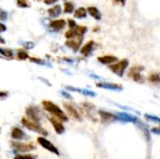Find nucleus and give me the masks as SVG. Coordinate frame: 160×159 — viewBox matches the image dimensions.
<instances>
[{
	"label": "nucleus",
	"instance_id": "f257e3e1",
	"mask_svg": "<svg viewBox=\"0 0 160 159\" xmlns=\"http://www.w3.org/2000/svg\"><path fill=\"white\" fill-rule=\"evenodd\" d=\"M42 106L45 109V111L50 112L52 115H53L57 119L61 120L62 122H68V118L66 115V113L53 102L49 101V100H43L42 101Z\"/></svg>",
	"mask_w": 160,
	"mask_h": 159
},
{
	"label": "nucleus",
	"instance_id": "f03ea898",
	"mask_svg": "<svg viewBox=\"0 0 160 159\" xmlns=\"http://www.w3.org/2000/svg\"><path fill=\"white\" fill-rule=\"evenodd\" d=\"M22 124L23 127H25L29 130H32L34 132L42 134L43 136H47L48 135L47 131L44 128H42V127L39 125V123L34 122V121H32L30 119H27V118L23 117V118H22Z\"/></svg>",
	"mask_w": 160,
	"mask_h": 159
},
{
	"label": "nucleus",
	"instance_id": "7ed1b4c3",
	"mask_svg": "<svg viewBox=\"0 0 160 159\" xmlns=\"http://www.w3.org/2000/svg\"><path fill=\"white\" fill-rule=\"evenodd\" d=\"M128 61L127 59H124V60L118 61L116 63H113L112 65L110 66L109 68H110L111 71H112L113 73H115L117 76L123 77L126 69L128 68Z\"/></svg>",
	"mask_w": 160,
	"mask_h": 159
},
{
	"label": "nucleus",
	"instance_id": "20e7f679",
	"mask_svg": "<svg viewBox=\"0 0 160 159\" xmlns=\"http://www.w3.org/2000/svg\"><path fill=\"white\" fill-rule=\"evenodd\" d=\"M37 141H38V142L39 143V145H41L44 149L48 150L49 152H51V153H52V154H54V155H56V156H60V153H59L58 149H57L52 142H50L48 140H46L45 138H43V137H38Z\"/></svg>",
	"mask_w": 160,
	"mask_h": 159
},
{
	"label": "nucleus",
	"instance_id": "39448f33",
	"mask_svg": "<svg viewBox=\"0 0 160 159\" xmlns=\"http://www.w3.org/2000/svg\"><path fill=\"white\" fill-rule=\"evenodd\" d=\"M11 146L18 152L21 153H25V152H31L33 150L36 149L35 145L31 142V143H22V142H11Z\"/></svg>",
	"mask_w": 160,
	"mask_h": 159
},
{
	"label": "nucleus",
	"instance_id": "423d86ee",
	"mask_svg": "<svg viewBox=\"0 0 160 159\" xmlns=\"http://www.w3.org/2000/svg\"><path fill=\"white\" fill-rule=\"evenodd\" d=\"M143 70L142 67H133L130 68V70L128 71V76L135 82H143V78L141 74V71Z\"/></svg>",
	"mask_w": 160,
	"mask_h": 159
},
{
	"label": "nucleus",
	"instance_id": "0eeeda50",
	"mask_svg": "<svg viewBox=\"0 0 160 159\" xmlns=\"http://www.w3.org/2000/svg\"><path fill=\"white\" fill-rule=\"evenodd\" d=\"M82 36H77L75 37H72L70 39H68L66 41V45L68 47H69L70 49H72L74 52H77L82 42Z\"/></svg>",
	"mask_w": 160,
	"mask_h": 159
},
{
	"label": "nucleus",
	"instance_id": "6e6552de",
	"mask_svg": "<svg viewBox=\"0 0 160 159\" xmlns=\"http://www.w3.org/2000/svg\"><path fill=\"white\" fill-rule=\"evenodd\" d=\"M25 113L27 115V117L34 121V122H37V123H39L40 121V116H39V112H38V109H37L36 107H28L25 111Z\"/></svg>",
	"mask_w": 160,
	"mask_h": 159
},
{
	"label": "nucleus",
	"instance_id": "1a4fd4ad",
	"mask_svg": "<svg viewBox=\"0 0 160 159\" xmlns=\"http://www.w3.org/2000/svg\"><path fill=\"white\" fill-rule=\"evenodd\" d=\"M64 107L67 111V112L68 113V115L70 117H72L73 119L77 120V121H82V116L80 114V112L70 104H68V103H64Z\"/></svg>",
	"mask_w": 160,
	"mask_h": 159
},
{
	"label": "nucleus",
	"instance_id": "9d476101",
	"mask_svg": "<svg viewBox=\"0 0 160 159\" xmlns=\"http://www.w3.org/2000/svg\"><path fill=\"white\" fill-rule=\"evenodd\" d=\"M49 120L52 123V125L57 134H63L65 132V127L60 122L61 120L57 119L56 117H51V118H49Z\"/></svg>",
	"mask_w": 160,
	"mask_h": 159
},
{
	"label": "nucleus",
	"instance_id": "9b49d317",
	"mask_svg": "<svg viewBox=\"0 0 160 159\" xmlns=\"http://www.w3.org/2000/svg\"><path fill=\"white\" fill-rule=\"evenodd\" d=\"M97 86L99 87V88L112 90V91L123 90V86L122 85H119V84H116V83H112V82H98V83H97Z\"/></svg>",
	"mask_w": 160,
	"mask_h": 159
},
{
	"label": "nucleus",
	"instance_id": "f8f14e48",
	"mask_svg": "<svg viewBox=\"0 0 160 159\" xmlns=\"http://www.w3.org/2000/svg\"><path fill=\"white\" fill-rule=\"evenodd\" d=\"M117 120H120L122 122H128V123H136L138 121V119L128 113L126 112H119L117 113Z\"/></svg>",
	"mask_w": 160,
	"mask_h": 159
},
{
	"label": "nucleus",
	"instance_id": "ddd939ff",
	"mask_svg": "<svg viewBox=\"0 0 160 159\" xmlns=\"http://www.w3.org/2000/svg\"><path fill=\"white\" fill-rule=\"evenodd\" d=\"M98 114H99V116L101 118V121L103 123H108V122H111V121H113V120H116L117 119V116L116 115H113L112 113L108 112L99 111L98 112Z\"/></svg>",
	"mask_w": 160,
	"mask_h": 159
},
{
	"label": "nucleus",
	"instance_id": "4468645a",
	"mask_svg": "<svg viewBox=\"0 0 160 159\" xmlns=\"http://www.w3.org/2000/svg\"><path fill=\"white\" fill-rule=\"evenodd\" d=\"M82 107L84 109V111L86 112V113L90 116V118L96 122V119H95V111H96V108L93 104L89 103V102H84L82 104Z\"/></svg>",
	"mask_w": 160,
	"mask_h": 159
},
{
	"label": "nucleus",
	"instance_id": "2eb2a0df",
	"mask_svg": "<svg viewBox=\"0 0 160 159\" xmlns=\"http://www.w3.org/2000/svg\"><path fill=\"white\" fill-rule=\"evenodd\" d=\"M95 42L93 41V40H90V41H88L84 46H82V48L81 49V53L82 54V55H84V56H87V55H89L91 52H92V51L94 50V48H95Z\"/></svg>",
	"mask_w": 160,
	"mask_h": 159
},
{
	"label": "nucleus",
	"instance_id": "dca6fc26",
	"mask_svg": "<svg viewBox=\"0 0 160 159\" xmlns=\"http://www.w3.org/2000/svg\"><path fill=\"white\" fill-rule=\"evenodd\" d=\"M98 60L105 65H109V64H113L118 62V58L116 56L113 55H103V56H99L98 58Z\"/></svg>",
	"mask_w": 160,
	"mask_h": 159
},
{
	"label": "nucleus",
	"instance_id": "f3484780",
	"mask_svg": "<svg viewBox=\"0 0 160 159\" xmlns=\"http://www.w3.org/2000/svg\"><path fill=\"white\" fill-rule=\"evenodd\" d=\"M66 26V21L65 20H54L50 22V27L55 31H59L63 29Z\"/></svg>",
	"mask_w": 160,
	"mask_h": 159
},
{
	"label": "nucleus",
	"instance_id": "a211bd4d",
	"mask_svg": "<svg viewBox=\"0 0 160 159\" xmlns=\"http://www.w3.org/2000/svg\"><path fill=\"white\" fill-rule=\"evenodd\" d=\"M11 137L13 140H22L25 137V133L19 127H13L11 130Z\"/></svg>",
	"mask_w": 160,
	"mask_h": 159
},
{
	"label": "nucleus",
	"instance_id": "6ab92c4d",
	"mask_svg": "<svg viewBox=\"0 0 160 159\" xmlns=\"http://www.w3.org/2000/svg\"><path fill=\"white\" fill-rule=\"evenodd\" d=\"M67 90L69 91H73V92H78L80 94H82L84 96H88V97H96V94L92 91H88V90H84V89H80V88H76V87H72V86H67L66 87Z\"/></svg>",
	"mask_w": 160,
	"mask_h": 159
},
{
	"label": "nucleus",
	"instance_id": "aec40b11",
	"mask_svg": "<svg viewBox=\"0 0 160 159\" xmlns=\"http://www.w3.org/2000/svg\"><path fill=\"white\" fill-rule=\"evenodd\" d=\"M48 14L49 16H51L52 18H56L61 14V6L60 5H56L51 8L48 9Z\"/></svg>",
	"mask_w": 160,
	"mask_h": 159
},
{
	"label": "nucleus",
	"instance_id": "412c9836",
	"mask_svg": "<svg viewBox=\"0 0 160 159\" xmlns=\"http://www.w3.org/2000/svg\"><path fill=\"white\" fill-rule=\"evenodd\" d=\"M87 11L90 14V16H92L94 19H96V20H100L101 19V13L96 7H89L87 8Z\"/></svg>",
	"mask_w": 160,
	"mask_h": 159
},
{
	"label": "nucleus",
	"instance_id": "4be33fe9",
	"mask_svg": "<svg viewBox=\"0 0 160 159\" xmlns=\"http://www.w3.org/2000/svg\"><path fill=\"white\" fill-rule=\"evenodd\" d=\"M87 15V11L84 7H79L75 10L74 12V16L75 18H78V19H82V18H85Z\"/></svg>",
	"mask_w": 160,
	"mask_h": 159
},
{
	"label": "nucleus",
	"instance_id": "5701e85b",
	"mask_svg": "<svg viewBox=\"0 0 160 159\" xmlns=\"http://www.w3.org/2000/svg\"><path fill=\"white\" fill-rule=\"evenodd\" d=\"M75 32L76 36H83L86 31H87V27L86 26H82V25H77L76 27L72 28Z\"/></svg>",
	"mask_w": 160,
	"mask_h": 159
},
{
	"label": "nucleus",
	"instance_id": "b1692460",
	"mask_svg": "<svg viewBox=\"0 0 160 159\" xmlns=\"http://www.w3.org/2000/svg\"><path fill=\"white\" fill-rule=\"evenodd\" d=\"M74 10V5L71 2H66L64 5V11L66 13H71Z\"/></svg>",
	"mask_w": 160,
	"mask_h": 159
},
{
	"label": "nucleus",
	"instance_id": "393cba45",
	"mask_svg": "<svg viewBox=\"0 0 160 159\" xmlns=\"http://www.w3.org/2000/svg\"><path fill=\"white\" fill-rule=\"evenodd\" d=\"M148 80H149L151 82H154V83H159L160 75L159 74H158V73H153V74L149 75Z\"/></svg>",
	"mask_w": 160,
	"mask_h": 159
},
{
	"label": "nucleus",
	"instance_id": "a878e982",
	"mask_svg": "<svg viewBox=\"0 0 160 159\" xmlns=\"http://www.w3.org/2000/svg\"><path fill=\"white\" fill-rule=\"evenodd\" d=\"M0 52L3 56H6L7 58H11L13 56V52L11 50L9 49H4V48H1L0 49Z\"/></svg>",
	"mask_w": 160,
	"mask_h": 159
},
{
	"label": "nucleus",
	"instance_id": "bb28decb",
	"mask_svg": "<svg viewBox=\"0 0 160 159\" xmlns=\"http://www.w3.org/2000/svg\"><path fill=\"white\" fill-rule=\"evenodd\" d=\"M17 57H18L20 60H25V59L29 58V56H28V53H27L26 52L22 51V50H19V51H18Z\"/></svg>",
	"mask_w": 160,
	"mask_h": 159
},
{
	"label": "nucleus",
	"instance_id": "cd10ccee",
	"mask_svg": "<svg viewBox=\"0 0 160 159\" xmlns=\"http://www.w3.org/2000/svg\"><path fill=\"white\" fill-rule=\"evenodd\" d=\"M144 117L151 121V122H154V123H158V124H160V118L158 117V116H154V115H150V114H145Z\"/></svg>",
	"mask_w": 160,
	"mask_h": 159
},
{
	"label": "nucleus",
	"instance_id": "c85d7f7f",
	"mask_svg": "<svg viewBox=\"0 0 160 159\" xmlns=\"http://www.w3.org/2000/svg\"><path fill=\"white\" fill-rule=\"evenodd\" d=\"M37 157H33L31 155H17L13 159H36Z\"/></svg>",
	"mask_w": 160,
	"mask_h": 159
},
{
	"label": "nucleus",
	"instance_id": "c756f323",
	"mask_svg": "<svg viewBox=\"0 0 160 159\" xmlns=\"http://www.w3.org/2000/svg\"><path fill=\"white\" fill-rule=\"evenodd\" d=\"M29 60H30L31 62H34V63H37V64H39V65H43V66L46 65V62H45V61H43V60H41V59H38V58L31 57V58H29Z\"/></svg>",
	"mask_w": 160,
	"mask_h": 159
},
{
	"label": "nucleus",
	"instance_id": "7c9ffc66",
	"mask_svg": "<svg viewBox=\"0 0 160 159\" xmlns=\"http://www.w3.org/2000/svg\"><path fill=\"white\" fill-rule=\"evenodd\" d=\"M17 5L21 7H28L29 4L26 0H17Z\"/></svg>",
	"mask_w": 160,
	"mask_h": 159
},
{
	"label": "nucleus",
	"instance_id": "2f4dec72",
	"mask_svg": "<svg viewBox=\"0 0 160 159\" xmlns=\"http://www.w3.org/2000/svg\"><path fill=\"white\" fill-rule=\"evenodd\" d=\"M68 25H69V27H70V28H74V27H76V26H77L76 22H75L74 20L69 19V20L68 21Z\"/></svg>",
	"mask_w": 160,
	"mask_h": 159
},
{
	"label": "nucleus",
	"instance_id": "473e14b6",
	"mask_svg": "<svg viewBox=\"0 0 160 159\" xmlns=\"http://www.w3.org/2000/svg\"><path fill=\"white\" fill-rule=\"evenodd\" d=\"M7 15H8V14H7V13H6V12H5L4 10H1V14H0V19H1L2 21H5V20L7 19V17H6Z\"/></svg>",
	"mask_w": 160,
	"mask_h": 159
},
{
	"label": "nucleus",
	"instance_id": "72a5a7b5",
	"mask_svg": "<svg viewBox=\"0 0 160 159\" xmlns=\"http://www.w3.org/2000/svg\"><path fill=\"white\" fill-rule=\"evenodd\" d=\"M152 132H153L154 134L160 135V127H154V128H152Z\"/></svg>",
	"mask_w": 160,
	"mask_h": 159
},
{
	"label": "nucleus",
	"instance_id": "f704fd0d",
	"mask_svg": "<svg viewBox=\"0 0 160 159\" xmlns=\"http://www.w3.org/2000/svg\"><path fill=\"white\" fill-rule=\"evenodd\" d=\"M43 1H44V3L47 4V5H52L53 3L57 2V0H43Z\"/></svg>",
	"mask_w": 160,
	"mask_h": 159
},
{
	"label": "nucleus",
	"instance_id": "c9c22d12",
	"mask_svg": "<svg viewBox=\"0 0 160 159\" xmlns=\"http://www.w3.org/2000/svg\"><path fill=\"white\" fill-rule=\"evenodd\" d=\"M0 26H1V32H4L6 30V26L4 25V23H0Z\"/></svg>",
	"mask_w": 160,
	"mask_h": 159
},
{
	"label": "nucleus",
	"instance_id": "e433bc0d",
	"mask_svg": "<svg viewBox=\"0 0 160 159\" xmlns=\"http://www.w3.org/2000/svg\"><path fill=\"white\" fill-rule=\"evenodd\" d=\"M116 2H118V3H121L122 5H125L126 4V0H115Z\"/></svg>",
	"mask_w": 160,
	"mask_h": 159
},
{
	"label": "nucleus",
	"instance_id": "4c0bfd02",
	"mask_svg": "<svg viewBox=\"0 0 160 159\" xmlns=\"http://www.w3.org/2000/svg\"><path fill=\"white\" fill-rule=\"evenodd\" d=\"M62 94H63V95H64V96H65L66 97H68V98H71V97H70V96H69L68 94H67V93H65V92H63Z\"/></svg>",
	"mask_w": 160,
	"mask_h": 159
}]
</instances>
